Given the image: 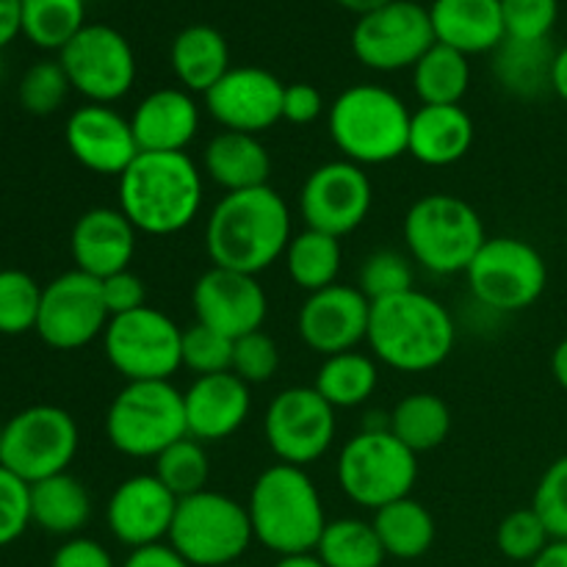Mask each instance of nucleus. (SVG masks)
Listing matches in <instances>:
<instances>
[{"label": "nucleus", "instance_id": "47", "mask_svg": "<svg viewBox=\"0 0 567 567\" xmlns=\"http://www.w3.org/2000/svg\"><path fill=\"white\" fill-rule=\"evenodd\" d=\"M504 31L513 39H551L559 0H502Z\"/></svg>", "mask_w": 567, "mask_h": 567}, {"label": "nucleus", "instance_id": "35", "mask_svg": "<svg viewBox=\"0 0 567 567\" xmlns=\"http://www.w3.org/2000/svg\"><path fill=\"white\" fill-rule=\"evenodd\" d=\"M282 258H286V269L293 286L302 288L305 293H316L338 282L343 264L341 238L305 227L291 238Z\"/></svg>", "mask_w": 567, "mask_h": 567}, {"label": "nucleus", "instance_id": "31", "mask_svg": "<svg viewBox=\"0 0 567 567\" xmlns=\"http://www.w3.org/2000/svg\"><path fill=\"white\" fill-rule=\"evenodd\" d=\"M28 496H31V524L48 535L70 540L92 518V496L70 471L28 485Z\"/></svg>", "mask_w": 567, "mask_h": 567}, {"label": "nucleus", "instance_id": "14", "mask_svg": "<svg viewBox=\"0 0 567 567\" xmlns=\"http://www.w3.org/2000/svg\"><path fill=\"white\" fill-rule=\"evenodd\" d=\"M70 86L89 103L111 105L136 83V53L116 28L86 22L64 50H59Z\"/></svg>", "mask_w": 567, "mask_h": 567}, {"label": "nucleus", "instance_id": "37", "mask_svg": "<svg viewBox=\"0 0 567 567\" xmlns=\"http://www.w3.org/2000/svg\"><path fill=\"white\" fill-rule=\"evenodd\" d=\"M313 554L327 567H382L388 559L371 520L360 518L330 520Z\"/></svg>", "mask_w": 567, "mask_h": 567}, {"label": "nucleus", "instance_id": "19", "mask_svg": "<svg viewBox=\"0 0 567 567\" xmlns=\"http://www.w3.org/2000/svg\"><path fill=\"white\" fill-rule=\"evenodd\" d=\"M286 83L264 66H230L210 92H205V109L221 131L258 133L269 131L282 120Z\"/></svg>", "mask_w": 567, "mask_h": 567}, {"label": "nucleus", "instance_id": "30", "mask_svg": "<svg viewBox=\"0 0 567 567\" xmlns=\"http://www.w3.org/2000/svg\"><path fill=\"white\" fill-rule=\"evenodd\" d=\"M169 61L181 89L205 94L230 72V48L214 25H188L172 42Z\"/></svg>", "mask_w": 567, "mask_h": 567}, {"label": "nucleus", "instance_id": "21", "mask_svg": "<svg viewBox=\"0 0 567 567\" xmlns=\"http://www.w3.org/2000/svg\"><path fill=\"white\" fill-rule=\"evenodd\" d=\"M177 502L181 498L166 491V485L155 474L127 476L111 493L105 520H109L111 535L131 551L158 546L169 540Z\"/></svg>", "mask_w": 567, "mask_h": 567}, {"label": "nucleus", "instance_id": "33", "mask_svg": "<svg viewBox=\"0 0 567 567\" xmlns=\"http://www.w3.org/2000/svg\"><path fill=\"white\" fill-rule=\"evenodd\" d=\"M471 86L468 55L435 42L413 66V89L421 105H463Z\"/></svg>", "mask_w": 567, "mask_h": 567}, {"label": "nucleus", "instance_id": "41", "mask_svg": "<svg viewBox=\"0 0 567 567\" xmlns=\"http://www.w3.org/2000/svg\"><path fill=\"white\" fill-rule=\"evenodd\" d=\"M358 288L371 299V305L380 299L396 297V293L413 291L415 288V269L413 258L393 249H380L371 252L360 266Z\"/></svg>", "mask_w": 567, "mask_h": 567}, {"label": "nucleus", "instance_id": "3", "mask_svg": "<svg viewBox=\"0 0 567 567\" xmlns=\"http://www.w3.org/2000/svg\"><path fill=\"white\" fill-rule=\"evenodd\" d=\"M365 341L380 363L402 374H424L446 363L457 324L441 299L413 288L371 305Z\"/></svg>", "mask_w": 567, "mask_h": 567}, {"label": "nucleus", "instance_id": "51", "mask_svg": "<svg viewBox=\"0 0 567 567\" xmlns=\"http://www.w3.org/2000/svg\"><path fill=\"white\" fill-rule=\"evenodd\" d=\"M50 567H116L114 557L103 543L92 537H70L59 546V551L50 559Z\"/></svg>", "mask_w": 567, "mask_h": 567}, {"label": "nucleus", "instance_id": "34", "mask_svg": "<svg viewBox=\"0 0 567 567\" xmlns=\"http://www.w3.org/2000/svg\"><path fill=\"white\" fill-rule=\"evenodd\" d=\"M393 435L415 454L443 446L452 432V410L435 393H410L388 415Z\"/></svg>", "mask_w": 567, "mask_h": 567}, {"label": "nucleus", "instance_id": "54", "mask_svg": "<svg viewBox=\"0 0 567 567\" xmlns=\"http://www.w3.org/2000/svg\"><path fill=\"white\" fill-rule=\"evenodd\" d=\"M551 92L557 94L559 100L567 103V44L557 50L554 55V70H551Z\"/></svg>", "mask_w": 567, "mask_h": 567}, {"label": "nucleus", "instance_id": "50", "mask_svg": "<svg viewBox=\"0 0 567 567\" xmlns=\"http://www.w3.org/2000/svg\"><path fill=\"white\" fill-rule=\"evenodd\" d=\"M324 114V94L313 83H288L282 94V120L291 125H313Z\"/></svg>", "mask_w": 567, "mask_h": 567}, {"label": "nucleus", "instance_id": "9", "mask_svg": "<svg viewBox=\"0 0 567 567\" xmlns=\"http://www.w3.org/2000/svg\"><path fill=\"white\" fill-rule=\"evenodd\" d=\"M252 524L241 502L216 491L177 502L169 546L192 567H230L252 546Z\"/></svg>", "mask_w": 567, "mask_h": 567}, {"label": "nucleus", "instance_id": "44", "mask_svg": "<svg viewBox=\"0 0 567 567\" xmlns=\"http://www.w3.org/2000/svg\"><path fill=\"white\" fill-rule=\"evenodd\" d=\"M233 347H236L233 338L221 336V332L194 321V324H188L186 330H183V341H181L183 369L194 371L197 377L225 374V371H233Z\"/></svg>", "mask_w": 567, "mask_h": 567}, {"label": "nucleus", "instance_id": "16", "mask_svg": "<svg viewBox=\"0 0 567 567\" xmlns=\"http://www.w3.org/2000/svg\"><path fill=\"white\" fill-rule=\"evenodd\" d=\"M111 316L103 299V282L72 269L42 288L37 336L59 352H75L103 338Z\"/></svg>", "mask_w": 567, "mask_h": 567}, {"label": "nucleus", "instance_id": "8", "mask_svg": "<svg viewBox=\"0 0 567 567\" xmlns=\"http://www.w3.org/2000/svg\"><path fill=\"white\" fill-rule=\"evenodd\" d=\"M105 435L125 457L155 460L188 437L183 393L169 380L125 382L105 410Z\"/></svg>", "mask_w": 567, "mask_h": 567}, {"label": "nucleus", "instance_id": "28", "mask_svg": "<svg viewBox=\"0 0 567 567\" xmlns=\"http://www.w3.org/2000/svg\"><path fill=\"white\" fill-rule=\"evenodd\" d=\"M203 172L225 194L269 186L271 155L252 133L219 131L203 150Z\"/></svg>", "mask_w": 567, "mask_h": 567}, {"label": "nucleus", "instance_id": "38", "mask_svg": "<svg viewBox=\"0 0 567 567\" xmlns=\"http://www.w3.org/2000/svg\"><path fill=\"white\" fill-rule=\"evenodd\" d=\"M83 25V0H22V37L37 48L64 50Z\"/></svg>", "mask_w": 567, "mask_h": 567}, {"label": "nucleus", "instance_id": "13", "mask_svg": "<svg viewBox=\"0 0 567 567\" xmlns=\"http://www.w3.org/2000/svg\"><path fill=\"white\" fill-rule=\"evenodd\" d=\"M338 410L316 388L293 385L277 393L264 415V435L280 463L308 468L330 452Z\"/></svg>", "mask_w": 567, "mask_h": 567}, {"label": "nucleus", "instance_id": "2", "mask_svg": "<svg viewBox=\"0 0 567 567\" xmlns=\"http://www.w3.org/2000/svg\"><path fill=\"white\" fill-rule=\"evenodd\" d=\"M120 210L138 233L175 236L203 208V172L188 153H138L120 175Z\"/></svg>", "mask_w": 567, "mask_h": 567}, {"label": "nucleus", "instance_id": "17", "mask_svg": "<svg viewBox=\"0 0 567 567\" xmlns=\"http://www.w3.org/2000/svg\"><path fill=\"white\" fill-rule=\"evenodd\" d=\"M374 186L363 166L352 161H327L316 166L299 192V214L310 230L343 238L358 230L371 214Z\"/></svg>", "mask_w": 567, "mask_h": 567}, {"label": "nucleus", "instance_id": "61", "mask_svg": "<svg viewBox=\"0 0 567 567\" xmlns=\"http://www.w3.org/2000/svg\"><path fill=\"white\" fill-rule=\"evenodd\" d=\"M230 567H249V565H241V563H238V565H230Z\"/></svg>", "mask_w": 567, "mask_h": 567}, {"label": "nucleus", "instance_id": "1", "mask_svg": "<svg viewBox=\"0 0 567 567\" xmlns=\"http://www.w3.org/2000/svg\"><path fill=\"white\" fill-rule=\"evenodd\" d=\"M291 238V210L271 186L225 194L205 221L210 264L252 277L271 269Z\"/></svg>", "mask_w": 567, "mask_h": 567}, {"label": "nucleus", "instance_id": "15", "mask_svg": "<svg viewBox=\"0 0 567 567\" xmlns=\"http://www.w3.org/2000/svg\"><path fill=\"white\" fill-rule=\"evenodd\" d=\"M435 44L430 9L413 0H391L363 14L352 31V50L360 64L377 72L413 70Z\"/></svg>", "mask_w": 567, "mask_h": 567}, {"label": "nucleus", "instance_id": "18", "mask_svg": "<svg viewBox=\"0 0 567 567\" xmlns=\"http://www.w3.org/2000/svg\"><path fill=\"white\" fill-rule=\"evenodd\" d=\"M192 308L194 321L238 341L249 332L264 330L269 299L258 277L210 266L194 282Z\"/></svg>", "mask_w": 567, "mask_h": 567}, {"label": "nucleus", "instance_id": "36", "mask_svg": "<svg viewBox=\"0 0 567 567\" xmlns=\"http://www.w3.org/2000/svg\"><path fill=\"white\" fill-rule=\"evenodd\" d=\"M377 385H380V369L374 358L352 349V352L324 358L313 388L336 410H352L369 402Z\"/></svg>", "mask_w": 567, "mask_h": 567}, {"label": "nucleus", "instance_id": "48", "mask_svg": "<svg viewBox=\"0 0 567 567\" xmlns=\"http://www.w3.org/2000/svg\"><path fill=\"white\" fill-rule=\"evenodd\" d=\"M31 526L28 485L0 465V548L11 546Z\"/></svg>", "mask_w": 567, "mask_h": 567}, {"label": "nucleus", "instance_id": "25", "mask_svg": "<svg viewBox=\"0 0 567 567\" xmlns=\"http://www.w3.org/2000/svg\"><path fill=\"white\" fill-rule=\"evenodd\" d=\"M131 127L138 153H186L199 133V105L186 89H155L138 100Z\"/></svg>", "mask_w": 567, "mask_h": 567}, {"label": "nucleus", "instance_id": "4", "mask_svg": "<svg viewBox=\"0 0 567 567\" xmlns=\"http://www.w3.org/2000/svg\"><path fill=\"white\" fill-rule=\"evenodd\" d=\"M255 540L277 557L313 554L330 524L324 502L308 471L277 463L260 471L247 502Z\"/></svg>", "mask_w": 567, "mask_h": 567}, {"label": "nucleus", "instance_id": "5", "mask_svg": "<svg viewBox=\"0 0 567 567\" xmlns=\"http://www.w3.org/2000/svg\"><path fill=\"white\" fill-rule=\"evenodd\" d=\"M410 109L396 92L377 83L343 89L330 105V138L358 166H382L408 155Z\"/></svg>", "mask_w": 567, "mask_h": 567}, {"label": "nucleus", "instance_id": "45", "mask_svg": "<svg viewBox=\"0 0 567 567\" xmlns=\"http://www.w3.org/2000/svg\"><path fill=\"white\" fill-rule=\"evenodd\" d=\"M532 509L540 515L554 540H567V454L543 471L535 487Z\"/></svg>", "mask_w": 567, "mask_h": 567}, {"label": "nucleus", "instance_id": "23", "mask_svg": "<svg viewBox=\"0 0 567 567\" xmlns=\"http://www.w3.org/2000/svg\"><path fill=\"white\" fill-rule=\"evenodd\" d=\"M188 437L199 443H219L236 435L249 419L252 393L249 385L233 371L197 377L183 393Z\"/></svg>", "mask_w": 567, "mask_h": 567}, {"label": "nucleus", "instance_id": "7", "mask_svg": "<svg viewBox=\"0 0 567 567\" xmlns=\"http://www.w3.org/2000/svg\"><path fill=\"white\" fill-rule=\"evenodd\" d=\"M336 476L349 502L377 513L413 493L419 482V454L410 452L391 426H363L343 443Z\"/></svg>", "mask_w": 567, "mask_h": 567}, {"label": "nucleus", "instance_id": "42", "mask_svg": "<svg viewBox=\"0 0 567 567\" xmlns=\"http://www.w3.org/2000/svg\"><path fill=\"white\" fill-rule=\"evenodd\" d=\"M70 89V78L61 61H37L20 78L17 100L31 116H50L64 105Z\"/></svg>", "mask_w": 567, "mask_h": 567}, {"label": "nucleus", "instance_id": "10", "mask_svg": "<svg viewBox=\"0 0 567 567\" xmlns=\"http://www.w3.org/2000/svg\"><path fill=\"white\" fill-rule=\"evenodd\" d=\"M465 277L482 308L518 313L543 297L548 286V266L535 244L518 236H496L482 244Z\"/></svg>", "mask_w": 567, "mask_h": 567}, {"label": "nucleus", "instance_id": "46", "mask_svg": "<svg viewBox=\"0 0 567 567\" xmlns=\"http://www.w3.org/2000/svg\"><path fill=\"white\" fill-rule=\"evenodd\" d=\"M277 371H280V347L275 338L266 336L264 330L238 338L233 347V374L241 377L247 385H260L275 380Z\"/></svg>", "mask_w": 567, "mask_h": 567}, {"label": "nucleus", "instance_id": "27", "mask_svg": "<svg viewBox=\"0 0 567 567\" xmlns=\"http://www.w3.org/2000/svg\"><path fill=\"white\" fill-rule=\"evenodd\" d=\"M474 144V120L463 105H421L410 120L408 155L424 166H452Z\"/></svg>", "mask_w": 567, "mask_h": 567}, {"label": "nucleus", "instance_id": "40", "mask_svg": "<svg viewBox=\"0 0 567 567\" xmlns=\"http://www.w3.org/2000/svg\"><path fill=\"white\" fill-rule=\"evenodd\" d=\"M42 286L22 269H0V336L37 330Z\"/></svg>", "mask_w": 567, "mask_h": 567}, {"label": "nucleus", "instance_id": "32", "mask_svg": "<svg viewBox=\"0 0 567 567\" xmlns=\"http://www.w3.org/2000/svg\"><path fill=\"white\" fill-rule=\"evenodd\" d=\"M371 526H374L388 557L402 559V563L424 557L437 537L435 518L413 496L399 498V502L377 509Z\"/></svg>", "mask_w": 567, "mask_h": 567}, {"label": "nucleus", "instance_id": "53", "mask_svg": "<svg viewBox=\"0 0 567 567\" xmlns=\"http://www.w3.org/2000/svg\"><path fill=\"white\" fill-rule=\"evenodd\" d=\"M22 33V0H0V50Z\"/></svg>", "mask_w": 567, "mask_h": 567}, {"label": "nucleus", "instance_id": "6", "mask_svg": "<svg viewBox=\"0 0 567 567\" xmlns=\"http://www.w3.org/2000/svg\"><path fill=\"white\" fill-rule=\"evenodd\" d=\"M402 233L413 264L437 277L465 275L487 241L482 216L454 194H426L415 199L404 214Z\"/></svg>", "mask_w": 567, "mask_h": 567}, {"label": "nucleus", "instance_id": "22", "mask_svg": "<svg viewBox=\"0 0 567 567\" xmlns=\"http://www.w3.org/2000/svg\"><path fill=\"white\" fill-rule=\"evenodd\" d=\"M64 142L72 158L94 175L120 177L138 155L131 120L100 103H86L72 111L64 125Z\"/></svg>", "mask_w": 567, "mask_h": 567}, {"label": "nucleus", "instance_id": "55", "mask_svg": "<svg viewBox=\"0 0 567 567\" xmlns=\"http://www.w3.org/2000/svg\"><path fill=\"white\" fill-rule=\"evenodd\" d=\"M529 567H567V540H551V546Z\"/></svg>", "mask_w": 567, "mask_h": 567}, {"label": "nucleus", "instance_id": "43", "mask_svg": "<svg viewBox=\"0 0 567 567\" xmlns=\"http://www.w3.org/2000/svg\"><path fill=\"white\" fill-rule=\"evenodd\" d=\"M554 537L548 535L546 524L540 520V515L532 507L513 509L509 515H504L502 524L496 529V546L513 563H535L548 546H551Z\"/></svg>", "mask_w": 567, "mask_h": 567}, {"label": "nucleus", "instance_id": "29", "mask_svg": "<svg viewBox=\"0 0 567 567\" xmlns=\"http://www.w3.org/2000/svg\"><path fill=\"white\" fill-rule=\"evenodd\" d=\"M557 48L551 39H513L493 50V75L498 86L518 100H537L551 92V70Z\"/></svg>", "mask_w": 567, "mask_h": 567}, {"label": "nucleus", "instance_id": "39", "mask_svg": "<svg viewBox=\"0 0 567 567\" xmlns=\"http://www.w3.org/2000/svg\"><path fill=\"white\" fill-rule=\"evenodd\" d=\"M153 474L177 498H188L194 493L208 491L210 460L208 452H205V443L194 441V437H183V441L172 443L169 449H164L155 457Z\"/></svg>", "mask_w": 567, "mask_h": 567}, {"label": "nucleus", "instance_id": "26", "mask_svg": "<svg viewBox=\"0 0 567 567\" xmlns=\"http://www.w3.org/2000/svg\"><path fill=\"white\" fill-rule=\"evenodd\" d=\"M430 20L435 42L465 55L493 53L507 37L502 0H435Z\"/></svg>", "mask_w": 567, "mask_h": 567}, {"label": "nucleus", "instance_id": "20", "mask_svg": "<svg viewBox=\"0 0 567 567\" xmlns=\"http://www.w3.org/2000/svg\"><path fill=\"white\" fill-rule=\"evenodd\" d=\"M371 299L354 286L321 288L308 293L297 313V332L308 349L321 358L352 352L369 338Z\"/></svg>", "mask_w": 567, "mask_h": 567}, {"label": "nucleus", "instance_id": "56", "mask_svg": "<svg viewBox=\"0 0 567 567\" xmlns=\"http://www.w3.org/2000/svg\"><path fill=\"white\" fill-rule=\"evenodd\" d=\"M551 374L557 380V385L567 391V338L559 341L557 349L551 352Z\"/></svg>", "mask_w": 567, "mask_h": 567}, {"label": "nucleus", "instance_id": "58", "mask_svg": "<svg viewBox=\"0 0 567 567\" xmlns=\"http://www.w3.org/2000/svg\"><path fill=\"white\" fill-rule=\"evenodd\" d=\"M275 567H327L316 554H293V557H280Z\"/></svg>", "mask_w": 567, "mask_h": 567}, {"label": "nucleus", "instance_id": "11", "mask_svg": "<svg viewBox=\"0 0 567 567\" xmlns=\"http://www.w3.org/2000/svg\"><path fill=\"white\" fill-rule=\"evenodd\" d=\"M78 424L64 408L33 404L6 421L0 465L25 485L70 471L78 454Z\"/></svg>", "mask_w": 567, "mask_h": 567}, {"label": "nucleus", "instance_id": "24", "mask_svg": "<svg viewBox=\"0 0 567 567\" xmlns=\"http://www.w3.org/2000/svg\"><path fill=\"white\" fill-rule=\"evenodd\" d=\"M136 236L138 230L120 208L86 210L78 216L70 236L75 269L97 280L131 269V260L136 255Z\"/></svg>", "mask_w": 567, "mask_h": 567}, {"label": "nucleus", "instance_id": "12", "mask_svg": "<svg viewBox=\"0 0 567 567\" xmlns=\"http://www.w3.org/2000/svg\"><path fill=\"white\" fill-rule=\"evenodd\" d=\"M183 330L158 308H138L114 316L103 332L109 363L125 382L172 380L183 369Z\"/></svg>", "mask_w": 567, "mask_h": 567}, {"label": "nucleus", "instance_id": "52", "mask_svg": "<svg viewBox=\"0 0 567 567\" xmlns=\"http://www.w3.org/2000/svg\"><path fill=\"white\" fill-rule=\"evenodd\" d=\"M122 567H192L169 543H158V546L136 548V551L127 554V559Z\"/></svg>", "mask_w": 567, "mask_h": 567}, {"label": "nucleus", "instance_id": "49", "mask_svg": "<svg viewBox=\"0 0 567 567\" xmlns=\"http://www.w3.org/2000/svg\"><path fill=\"white\" fill-rule=\"evenodd\" d=\"M100 282H103V299L111 319L133 313L138 308H147V286H144V280L136 271H116V275L105 277Z\"/></svg>", "mask_w": 567, "mask_h": 567}, {"label": "nucleus", "instance_id": "57", "mask_svg": "<svg viewBox=\"0 0 567 567\" xmlns=\"http://www.w3.org/2000/svg\"><path fill=\"white\" fill-rule=\"evenodd\" d=\"M338 6H343L347 11H352V14L363 17V14H371V11L382 9L385 3H391V0H336Z\"/></svg>", "mask_w": 567, "mask_h": 567}, {"label": "nucleus", "instance_id": "59", "mask_svg": "<svg viewBox=\"0 0 567 567\" xmlns=\"http://www.w3.org/2000/svg\"><path fill=\"white\" fill-rule=\"evenodd\" d=\"M3 430H6V421H0V446H3Z\"/></svg>", "mask_w": 567, "mask_h": 567}, {"label": "nucleus", "instance_id": "60", "mask_svg": "<svg viewBox=\"0 0 567 567\" xmlns=\"http://www.w3.org/2000/svg\"><path fill=\"white\" fill-rule=\"evenodd\" d=\"M0 78H3V59H0Z\"/></svg>", "mask_w": 567, "mask_h": 567}]
</instances>
